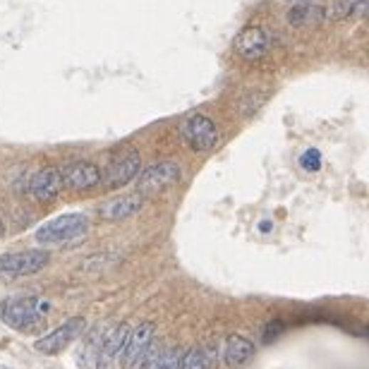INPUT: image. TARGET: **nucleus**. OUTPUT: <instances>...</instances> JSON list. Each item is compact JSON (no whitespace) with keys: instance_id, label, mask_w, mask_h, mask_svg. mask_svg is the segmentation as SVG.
<instances>
[{"instance_id":"obj_4","label":"nucleus","mask_w":369,"mask_h":369,"mask_svg":"<svg viewBox=\"0 0 369 369\" xmlns=\"http://www.w3.org/2000/svg\"><path fill=\"white\" fill-rule=\"evenodd\" d=\"M84 328H87V321H84L82 316H72V319H68L65 324L53 328L51 333H46L43 338H38L34 343V348L43 355H58V353H63L72 341H77L79 336L84 333Z\"/></svg>"},{"instance_id":"obj_8","label":"nucleus","mask_w":369,"mask_h":369,"mask_svg":"<svg viewBox=\"0 0 369 369\" xmlns=\"http://www.w3.org/2000/svg\"><path fill=\"white\" fill-rule=\"evenodd\" d=\"M269 46H271V38H269L266 29H261V26H245L235 36L233 48L245 61H259V58L269 53Z\"/></svg>"},{"instance_id":"obj_5","label":"nucleus","mask_w":369,"mask_h":369,"mask_svg":"<svg viewBox=\"0 0 369 369\" xmlns=\"http://www.w3.org/2000/svg\"><path fill=\"white\" fill-rule=\"evenodd\" d=\"M182 140L192 151H209L219 142V130L211 118L197 113L182 123Z\"/></svg>"},{"instance_id":"obj_17","label":"nucleus","mask_w":369,"mask_h":369,"mask_svg":"<svg viewBox=\"0 0 369 369\" xmlns=\"http://www.w3.org/2000/svg\"><path fill=\"white\" fill-rule=\"evenodd\" d=\"M180 369H211L209 353L204 350V348H192V350H187L182 355Z\"/></svg>"},{"instance_id":"obj_7","label":"nucleus","mask_w":369,"mask_h":369,"mask_svg":"<svg viewBox=\"0 0 369 369\" xmlns=\"http://www.w3.org/2000/svg\"><path fill=\"white\" fill-rule=\"evenodd\" d=\"M140 168H142L140 151H135V149L120 151V154L110 158V163H108V173H105L108 187H113V189L125 187V184L132 182L137 175H140Z\"/></svg>"},{"instance_id":"obj_23","label":"nucleus","mask_w":369,"mask_h":369,"mask_svg":"<svg viewBox=\"0 0 369 369\" xmlns=\"http://www.w3.org/2000/svg\"><path fill=\"white\" fill-rule=\"evenodd\" d=\"M259 230H261V233H269V230H271V223H269V221H261Z\"/></svg>"},{"instance_id":"obj_9","label":"nucleus","mask_w":369,"mask_h":369,"mask_svg":"<svg viewBox=\"0 0 369 369\" xmlns=\"http://www.w3.org/2000/svg\"><path fill=\"white\" fill-rule=\"evenodd\" d=\"M61 177L65 187L75 189V192H89L101 182V170L89 161H75L61 168Z\"/></svg>"},{"instance_id":"obj_25","label":"nucleus","mask_w":369,"mask_h":369,"mask_svg":"<svg viewBox=\"0 0 369 369\" xmlns=\"http://www.w3.org/2000/svg\"><path fill=\"white\" fill-rule=\"evenodd\" d=\"M5 235V223H3V219H0V237Z\"/></svg>"},{"instance_id":"obj_22","label":"nucleus","mask_w":369,"mask_h":369,"mask_svg":"<svg viewBox=\"0 0 369 369\" xmlns=\"http://www.w3.org/2000/svg\"><path fill=\"white\" fill-rule=\"evenodd\" d=\"M283 331V324H274V321H271V324H269L266 328H264V341H274L276 338V336H279Z\"/></svg>"},{"instance_id":"obj_2","label":"nucleus","mask_w":369,"mask_h":369,"mask_svg":"<svg viewBox=\"0 0 369 369\" xmlns=\"http://www.w3.org/2000/svg\"><path fill=\"white\" fill-rule=\"evenodd\" d=\"M89 228V221L82 214H63L58 219L48 221L46 226L36 230V240L46 245H58V242H75Z\"/></svg>"},{"instance_id":"obj_18","label":"nucleus","mask_w":369,"mask_h":369,"mask_svg":"<svg viewBox=\"0 0 369 369\" xmlns=\"http://www.w3.org/2000/svg\"><path fill=\"white\" fill-rule=\"evenodd\" d=\"M182 355H184L182 348H170V350L161 353V358H156L151 369H180Z\"/></svg>"},{"instance_id":"obj_20","label":"nucleus","mask_w":369,"mask_h":369,"mask_svg":"<svg viewBox=\"0 0 369 369\" xmlns=\"http://www.w3.org/2000/svg\"><path fill=\"white\" fill-rule=\"evenodd\" d=\"M156 355H158V348H156V343H151L147 350L140 355V360L135 362V369H151L156 362Z\"/></svg>"},{"instance_id":"obj_6","label":"nucleus","mask_w":369,"mask_h":369,"mask_svg":"<svg viewBox=\"0 0 369 369\" xmlns=\"http://www.w3.org/2000/svg\"><path fill=\"white\" fill-rule=\"evenodd\" d=\"M51 254L46 249H26V252H12L0 256V274L5 276H29L46 269Z\"/></svg>"},{"instance_id":"obj_15","label":"nucleus","mask_w":369,"mask_h":369,"mask_svg":"<svg viewBox=\"0 0 369 369\" xmlns=\"http://www.w3.org/2000/svg\"><path fill=\"white\" fill-rule=\"evenodd\" d=\"M326 19V8L316 3H300L293 5L288 12V24L293 26H316Z\"/></svg>"},{"instance_id":"obj_14","label":"nucleus","mask_w":369,"mask_h":369,"mask_svg":"<svg viewBox=\"0 0 369 369\" xmlns=\"http://www.w3.org/2000/svg\"><path fill=\"white\" fill-rule=\"evenodd\" d=\"M223 358H226L228 367H242L254 358V343L247 341L245 336H230L223 348Z\"/></svg>"},{"instance_id":"obj_1","label":"nucleus","mask_w":369,"mask_h":369,"mask_svg":"<svg viewBox=\"0 0 369 369\" xmlns=\"http://www.w3.org/2000/svg\"><path fill=\"white\" fill-rule=\"evenodd\" d=\"M48 302L43 298H10L3 305V321L15 331H31L43 321Z\"/></svg>"},{"instance_id":"obj_21","label":"nucleus","mask_w":369,"mask_h":369,"mask_svg":"<svg viewBox=\"0 0 369 369\" xmlns=\"http://www.w3.org/2000/svg\"><path fill=\"white\" fill-rule=\"evenodd\" d=\"M266 101V94H247V98H242V103H240V108H242V113H254L259 105Z\"/></svg>"},{"instance_id":"obj_26","label":"nucleus","mask_w":369,"mask_h":369,"mask_svg":"<svg viewBox=\"0 0 369 369\" xmlns=\"http://www.w3.org/2000/svg\"><path fill=\"white\" fill-rule=\"evenodd\" d=\"M0 369H12V367H5V365H0Z\"/></svg>"},{"instance_id":"obj_12","label":"nucleus","mask_w":369,"mask_h":369,"mask_svg":"<svg viewBox=\"0 0 369 369\" xmlns=\"http://www.w3.org/2000/svg\"><path fill=\"white\" fill-rule=\"evenodd\" d=\"M144 202H147V197L142 192L137 194H125V197H118V199H110L105 202L101 209H98V216H101L103 221H123V219H130V216H135L137 211L144 207Z\"/></svg>"},{"instance_id":"obj_13","label":"nucleus","mask_w":369,"mask_h":369,"mask_svg":"<svg viewBox=\"0 0 369 369\" xmlns=\"http://www.w3.org/2000/svg\"><path fill=\"white\" fill-rule=\"evenodd\" d=\"M128 333H130V326L120 324L105 336L101 341V348H98V353H96V369H110V365L120 358L125 341H128Z\"/></svg>"},{"instance_id":"obj_3","label":"nucleus","mask_w":369,"mask_h":369,"mask_svg":"<svg viewBox=\"0 0 369 369\" xmlns=\"http://www.w3.org/2000/svg\"><path fill=\"white\" fill-rule=\"evenodd\" d=\"M182 170L180 163L175 161H156L147 166L140 173V192L144 197L149 194H158V192H166L173 184L180 182Z\"/></svg>"},{"instance_id":"obj_19","label":"nucleus","mask_w":369,"mask_h":369,"mask_svg":"<svg viewBox=\"0 0 369 369\" xmlns=\"http://www.w3.org/2000/svg\"><path fill=\"white\" fill-rule=\"evenodd\" d=\"M300 166L307 170V173H316L321 168V154L319 149H307L305 154L300 156Z\"/></svg>"},{"instance_id":"obj_10","label":"nucleus","mask_w":369,"mask_h":369,"mask_svg":"<svg viewBox=\"0 0 369 369\" xmlns=\"http://www.w3.org/2000/svg\"><path fill=\"white\" fill-rule=\"evenodd\" d=\"M154 338H156V326L151 324V321H142L135 331L128 333V341H125V348L120 353V365L125 369L135 367V362L140 360V355L154 343Z\"/></svg>"},{"instance_id":"obj_24","label":"nucleus","mask_w":369,"mask_h":369,"mask_svg":"<svg viewBox=\"0 0 369 369\" xmlns=\"http://www.w3.org/2000/svg\"><path fill=\"white\" fill-rule=\"evenodd\" d=\"M288 3H293V5H300V3H312V0H288Z\"/></svg>"},{"instance_id":"obj_16","label":"nucleus","mask_w":369,"mask_h":369,"mask_svg":"<svg viewBox=\"0 0 369 369\" xmlns=\"http://www.w3.org/2000/svg\"><path fill=\"white\" fill-rule=\"evenodd\" d=\"M367 12V0H336L326 8V19L362 17Z\"/></svg>"},{"instance_id":"obj_11","label":"nucleus","mask_w":369,"mask_h":369,"mask_svg":"<svg viewBox=\"0 0 369 369\" xmlns=\"http://www.w3.org/2000/svg\"><path fill=\"white\" fill-rule=\"evenodd\" d=\"M63 189V177H61V168H43L38 173L31 175L29 180V194L34 202H53Z\"/></svg>"}]
</instances>
